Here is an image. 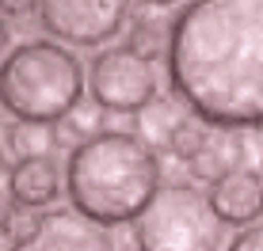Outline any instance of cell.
I'll return each mask as SVG.
<instances>
[{"label": "cell", "instance_id": "3", "mask_svg": "<svg viewBox=\"0 0 263 251\" xmlns=\"http://www.w3.org/2000/svg\"><path fill=\"white\" fill-rule=\"evenodd\" d=\"M88 69L61 42L31 38L0 61V107L15 122L53 126L84 99Z\"/></svg>", "mask_w": 263, "mask_h": 251}, {"label": "cell", "instance_id": "8", "mask_svg": "<svg viewBox=\"0 0 263 251\" xmlns=\"http://www.w3.org/2000/svg\"><path fill=\"white\" fill-rule=\"evenodd\" d=\"M210 205L221 217V225H252L263 217V172L256 168H237L233 175L217 179L210 191Z\"/></svg>", "mask_w": 263, "mask_h": 251}, {"label": "cell", "instance_id": "13", "mask_svg": "<svg viewBox=\"0 0 263 251\" xmlns=\"http://www.w3.org/2000/svg\"><path fill=\"white\" fill-rule=\"evenodd\" d=\"M168 34H172V27H168L164 19L138 15V19L130 23V38H126V46L153 65V61H164V53H168Z\"/></svg>", "mask_w": 263, "mask_h": 251}, {"label": "cell", "instance_id": "1", "mask_svg": "<svg viewBox=\"0 0 263 251\" xmlns=\"http://www.w3.org/2000/svg\"><path fill=\"white\" fill-rule=\"evenodd\" d=\"M172 95L206 126H263V0H187L168 34Z\"/></svg>", "mask_w": 263, "mask_h": 251}, {"label": "cell", "instance_id": "11", "mask_svg": "<svg viewBox=\"0 0 263 251\" xmlns=\"http://www.w3.org/2000/svg\"><path fill=\"white\" fill-rule=\"evenodd\" d=\"M187 118H195V114L187 111V103L179 99V95H157L145 111H138V137L153 152L172 149V137H176V130Z\"/></svg>", "mask_w": 263, "mask_h": 251}, {"label": "cell", "instance_id": "6", "mask_svg": "<svg viewBox=\"0 0 263 251\" xmlns=\"http://www.w3.org/2000/svg\"><path fill=\"white\" fill-rule=\"evenodd\" d=\"M130 19V0H39V23L65 46L92 50L119 38Z\"/></svg>", "mask_w": 263, "mask_h": 251}, {"label": "cell", "instance_id": "18", "mask_svg": "<svg viewBox=\"0 0 263 251\" xmlns=\"http://www.w3.org/2000/svg\"><path fill=\"white\" fill-rule=\"evenodd\" d=\"M0 12L8 19H27L31 12H39V0H0Z\"/></svg>", "mask_w": 263, "mask_h": 251}, {"label": "cell", "instance_id": "16", "mask_svg": "<svg viewBox=\"0 0 263 251\" xmlns=\"http://www.w3.org/2000/svg\"><path fill=\"white\" fill-rule=\"evenodd\" d=\"M202 133H206V122H198V118H187L183 126L176 130V137H172V152H176L179 160H191V152L202 145Z\"/></svg>", "mask_w": 263, "mask_h": 251}, {"label": "cell", "instance_id": "4", "mask_svg": "<svg viewBox=\"0 0 263 251\" xmlns=\"http://www.w3.org/2000/svg\"><path fill=\"white\" fill-rule=\"evenodd\" d=\"M225 225L195 183H164L134 221L138 251H221Z\"/></svg>", "mask_w": 263, "mask_h": 251}, {"label": "cell", "instance_id": "15", "mask_svg": "<svg viewBox=\"0 0 263 251\" xmlns=\"http://www.w3.org/2000/svg\"><path fill=\"white\" fill-rule=\"evenodd\" d=\"M12 213H15V191H12V164L4 156V145H0V236L12 228Z\"/></svg>", "mask_w": 263, "mask_h": 251}, {"label": "cell", "instance_id": "5", "mask_svg": "<svg viewBox=\"0 0 263 251\" xmlns=\"http://www.w3.org/2000/svg\"><path fill=\"white\" fill-rule=\"evenodd\" d=\"M88 92L96 107L111 114H138L157 99V73L130 46H111L88 65Z\"/></svg>", "mask_w": 263, "mask_h": 251}, {"label": "cell", "instance_id": "19", "mask_svg": "<svg viewBox=\"0 0 263 251\" xmlns=\"http://www.w3.org/2000/svg\"><path fill=\"white\" fill-rule=\"evenodd\" d=\"M8 42H12V31H8V15L0 12V57L8 53Z\"/></svg>", "mask_w": 263, "mask_h": 251}, {"label": "cell", "instance_id": "9", "mask_svg": "<svg viewBox=\"0 0 263 251\" xmlns=\"http://www.w3.org/2000/svg\"><path fill=\"white\" fill-rule=\"evenodd\" d=\"M244 130H229V126H206L202 145L191 152L187 168H191L195 179L202 183H217V179L233 175L237 168H244Z\"/></svg>", "mask_w": 263, "mask_h": 251}, {"label": "cell", "instance_id": "2", "mask_svg": "<svg viewBox=\"0 0 263 251\" xmlns=\"http://www.w3.org/2000/svg\"><path fill=\"white\" fill-rule=\"evenodd\" d=\"M65 191L72 210L103 228L130 225L160 191V160L138 133L99 130L69 152Z\"/></svg>", "mask_w": 263, "mask_h": 251}, {"label": "cell", "instance_id": "17", "mask_svg": "<svg viewBox=\"0 0 263 251\" xmlns=\"http://www.w3.org/2000/svg\"><path fill=\"white\" fill-rule=\"evenodd\" d=\"M225 251H263V221H252V225H244L237 236H233V244Z\"/></svg>", "mask_w": 263, "mask_h": 251}, {"label": "cell", "instance_id": "7", "mask_svg": "<svg viewBox=\"0 0 263 251\" xmlns=\"http://www.w3.org/2000/svg\"><path fill=\"white\" fill-rule=\"evenodd\" d=\"M12 251H119L111 228L77 210H42L15 232Z\"/></svg>", "mask_w": 263, "mask_h": 251}, {"label": "cell", "instance_id": "12", "mask_svg": "<svg viewBox=\"0 0 263 251\" xmlns=\"http://www.w3.org/2000/svg\"><path fill=\"white\" fill-rule=\"evenodd\" d=\"M99 130H107L103 126V107H96L92 99H80L72 111L65 114V118H58L50 126V133H53V145L58 149H77L80 141H88V137H96Z\"/></svg>", "mask_w": 263, "mask_h": 251}, {"label": "cell", "instance_id": "20", "mask_svg": "<svg viewBox=\"0 0 263 251\" xmlns=\"http://www.w3.org/2000/svg\"><path fill=\"white\" fill-rule=\"evenodd\" d=\"M145 4H160V8H168V4H179V0H145Z\"/></svg>", "mask_w": 263, "mask_h": 251}, {"label": "cell", "instance_id": "14", "mask_svg": "<svg viewBox=\"0 0 263 251\" xmlns=\"http://www.w3.org/2000/svg\"><path fill=\"white\" fill-rule=\"evenodd\" d=\"M8 149L15 160H31V156H50L53 149V133L42 122H12L8 126Z\"/></svg>", "mask_w": 263, "mask_h": 251}, {"label": "cell", "instance_id": "10", "mask_svg": "<svg viewBox=\"0 0 263 251\" xmlns=\"http://www.w3.org/2000/svg\"><path fill=\"white\" fill-rule=\"evenodd\" d=\"M12 191H15V202L31 205V210L53 205L58 194H61V168H58V160H50V156L20 160V164L12 168Z\"/></svg>", "mask_w": 263, "mask_h": 251}]
</instances>
